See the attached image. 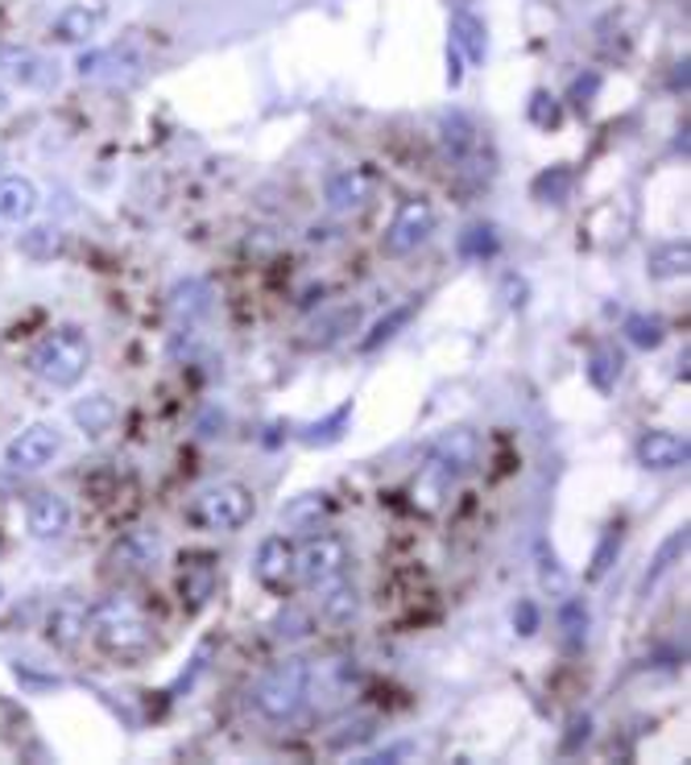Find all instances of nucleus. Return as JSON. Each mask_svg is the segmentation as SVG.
Returning <instances> with one entry per match:
<instances>
[{"instance_id":"nucleus-1","label":"nucleus","mask_w":691,"mask_h":765,"mask_svg":"<svg viewBox=\"0 0 691 765\" xmlns=\"http://www.w3.org/2000/svg\"><path fill=\"white\" fill-rule=\"evenodd\" d=\"M88 633L96 637V645H100L104 654H117V658L146 654L153 642L150 621H146V613H141L129 596H108V601L91 604Z\"/></svg>"},{"instance_id":"nucleus-2","label":"nucleus","mask_w":691,"mask_h":765,"mask_svg":"<svg viewBox=\"0 0 691 765\" xmlns=\"http://www.w3.org/2000/svg\"><path fill=\"white\" fill-rule=\"evenodd\" d=\"M88 364H91V340L88 331L79 328L50 331L42 344L30 352V373L38 381H46V385H54V390L79 385L83 373H88Z\"/></svg>"},{"instance_id":"nucleus-3","label":"nucleus","mask_w":691,"mask_h":765,"mask_svg":"<svg viewBox=\"0 0 691 765\" xmlns=\"http://www.w3.org/2000/svg\"><path fill=\"white\" fill-rule=\"evenodd\" d=\"M311 695V666L302 658H286L261 675L253 687V704L266 721H294Z\"/></svg>"},{"instance_id":"nucleus-4","label":"nucleus","mask_w":691,"mask_h":765,"mask_svg":"<svg viewBox=\"0 0 691 765\" xmlns=\"http://www.w3.org/2000/svg\"><path fill=\"white\" fill-rule=\"evenodd\" d=\"M203 530H216V534H232V530H244L253 522V493L237 481H220L208 484L203 493L196 496V510H191Z\"/></svg>"},{"instance_id":"nucleus-5","label":"nucleus","mask_w":691,"mask_h":765,"mask_svg":"<svg viewBox=\"0 0 691 765\" xmlns=\"http://www.w3.org/2000/svg\"><path fill=\"white\" fill-rule=\"evenodd\" d=\"M435 224H439V215L427 199H407V203L398 208V215H393L390 232H385V253L407 256V253H414V249H422V244L431 241Z\"/></svg>"},{"instance_id":"nucleus-6","label":"nucleus","mask_w":691,"mask_h":765,"mask_svg":"<svg viewBox=\"0 0 691 765\" xmlns=\"http://www.w3.org/2000/svg\"><path fill=\"white\" fill-rule=\"evenodd\" d=\"M62 451V431L50 422H33L17 439H9L4 447V464L13 472H38V467L54 464V455Z\"/></svg>"},{"instance_id":"nucleus-7","label":"nucleus","mask_w":691,"mask_h":765,"mask_svg":"<svg viewBox=\"0 0 691 765\" xmlns=\"http://www.w3.org/2000/svg\"><path fill=\"white\" fill-rule=\"evenodd\" d=\"M344 563H348V546H344V538H336V534L307 538V546L294 551V575L311 587L328 584L336 575H344Z\"/></svg>"},{"instance_id":"nucleus-8","label":"nucleus","mask_w":691,"mask_h":765,"mask_svg":"<svg viewBox=\"0 0 691 765\" xmlns=\"http://www.w3.org/2000/svg\"><path fill=\"white\" fill-rule=\"evenodd\" d=\"M162 558V538L158 530H129L112 551H108V571L121 575V580H137L153 571V563Z\"/></svg>"},{"instance_id":"nucleus-9","label":"nucleus","mask_w":691,"mask_h":765,"mask_svg":"<svg viewBox=\"0 0 691 765\" xmlns=\"http://www.w3.org/2000/svg\"><path fill=\"white\" fill-rule=\"evenodd\" d=\"M431 460H435V464L448 472L451 481H460V476H468L472 467L481 464V435H477L472 426L443 431V435H439V443L431 447Z\"/></svg>"},{"instance_id":"nucleus-10","label":"nucleus","mask_w":691,"mask_h":765,"mask_svg":"<svg viewBox=\"0 0 691 765\" xmlns=\"http://www.w3.org/2000/svg\"><path fill=\"white\" fill-rule=\"evenodd\" d=\"M633 455L647 472H675V467L688 464V439L675 435V431H647V435L633 443Z\"/></svg>"},{"instance_id":"nucleus-11","label":"nucleus","mask_w":691,"mask_h":765,"mask_svg":"<svg viewBox=\"0 0 691 765\" xmlns=\"http://www.w3.org/2000/svg\"><path fill=\"white\" fill-rule=\"evenodd\" d=\"M88 613L91 608L79 596H62L50 608V616H46V642L54 645V650H76L88 637Z\"/></svg>"},{"instance_id":"nucleus-12","label":"nucleus","mask_w":691,"mask_h":765,"mask_svg":"<svg viewBox=\"0 0 691 765\" xmlns=\"http://www.w3.org/2000/svg\"><path fill=\"white\" fill-rule=\"evenodd\" d=\"M26 525L38 542H54L71 530V505L59 493H33L26 505Z\"/></svg>"},{"instance_id":"nucleus-13","label":"nucleus","mask_w":691,"mask_h":765,"mask_svg":"<svg viewBox=\"0 0 691 765\" xmlns=\"http://www.w3.org/2000/svg\"><path fill=\"white\" fill-rule=\"evenodd\" d=\"M253 571L270 592H286V587L294 584V546L282 534H270V538L257 546Z\"/></svg>"},{"instance_id":"nucleus-14","label":"nucleus","mask_w":691,"mask_h":765,"mask_svg":"<svg viewBox=\"0 0 691 765\" xmlns=\"http://www.w3.org/2000/svg\"><path fill=\"white\" fill-rule=\"evenodd\" d=\"M369 195H373V170H364V165L336 170L328 187H323V199H328L331 211H357L369 203Z\"/></svg>"},{"instance_id":"nucleus-15","label":"nucleus","mask_w":691,"mask_h":765,"mask_svg":"<svg viewBox=\"0 0 691 765\" xmlns=\"http://www.w3.org/2000/svg\"><path fill=\"white\" fill-rule=\"evenodd\" d=\"M79 79H108V83H133L141 76V62L129 50H88L76 62Z\"/></svg>"},{"instance_id":"nucleus-16","label":"nucleus","mask_w":691,"mask_h":765,"mask_svg":"<svg viewBox=\"0 0 691 765\" xmlns=\"http://www.w3.org/2000/svg\"><path fill=\"white\" fill-rule=\"evenodd\" d=\"M439 141H443V150L455 165H472L477 153H481V129L468 112H448L439 121Z\"/></svg>"},{"instance_id":"nucleus-17","label":"nucleus","mask_w":691,"mask_h":765,"mask_svg":"<svg viewBox=\"0 0 691 765\" xmlns=\"http://www.w3.org/2000/svg\"><path fill=\"white\" fill-rule=\"evenodd\" d=\"M104 26V9L100 4H67L59 17H54V38L67 46H88Z\"/></svg>"},{"instance_id":"nucleus-18","label":"nucleus","mask_w":691,"mask_h":765,"mask_svg":"<svg viewBox=\"0 0 691 765\" xmlns=\"http://www.w3.org/2000/svg\"><path fill=\"white\" fill-rule=\"evenodd\" d=\"M38 187L21 174H0V220L9 224H26L33 211H38Z\"/></svg>"},{"instance_id":"nucleus-19","label":"nucleus","mask_w":691,"mask_h":765,"mask_svg":"<svg viewBox=\"0 0 691 765\" xmlns=\"http://www.w3.org/2000/svg\"><path fill=\"white\" fill-rule=\"evenodd\" d=\"M323 592H319V616L328 621V625H352L357 621V613H361V596H357V587L348 584V580H328V584H319Z\"/></svg>"},{"instance_id":"nucleus-20","label":"nucleus","mask_w":691,"mask_h":765,"mask_svg":"<svg viewBox=\"0 0 691 765\" xmlns=\"http://www.w3.org/2000/svg\"><path fill=\"white\" fill-rule=\"evenodd\" d=\"M451 46L460 50V59L464 62L481 67L484 54H489V30H484L481 17L468 13V9H460V13L451 17Z\"/></svg>"},{"instance_id":"nucleus-21","label":"nucleus","mask_w":691,"mask_h":765,"mask_svg":"<svg viewBox=\"0 0 691 765\" xmlns=\"http://www.w3.org/2000/svg\"><path fill=\"white\" fill-rule=\"evenodd\" d=\"M211 311V285L203 278H187L170 290V315L179 319L182 328H196L199 319Z\"/></svg>"},{"instance_id":"nucleus-22","label":"nucleus","mask_w":691,"mask_h":765,"mask_svg":"<svg viewBox=\"0 0 691 765\" xmlns=\"http://www.w3.org/2000/svg\"><path fill=\"white\" fill-rule=\"evenodd\" d=\"M71 419H76V426L83 435L100 439L117 426V402H112L108 393H88V397H79V402L71 405Z\"/></svg>"},{"instance_id":"nucleus-23","label":"nucleus","mask_w":691,"mask_h":765,"mask_svg":"<svg viewBox=\"0 0 691 765\" xmlns=\"http://www.w3.org/2000/svg\"><path fill=\"white\" fill-rule=\"evenodd\" d=\"M451 484H455V481H451L448 472H443L435 460H427V464H422V472L414 476V484H410V501H414V510L435 513L439 505L448 501Z\"/></svg>"},{"instance_id":"nucleus-24","label":"nucleus","mask_w":691,"mask_h":765,"mask_svg":"<svg viewBox=\"0 0 691 765\" xmlns=\"http://www.w3.org/2000/svg\"><path fill=\"white\" fill-rule=\"evenodd\" d=\"M588 604L580 601V596H563V604H559V616H555V625H559V642H563V650H584L588 642Z\"/></svg>"},{"instance_id":"nucleus-25","label":"nucleus","mask_w":691,"mask_h":765,"mask_svg":"<svg viewBox=\"0 0 691 765\" xmlns=\"http://www.w3.org/2000/svg\"><path fill=\"white\" fill-rule=\"evenodd\" d=\"M357 323H361V306H340V311H331V315H323V319H316V323H311L307 344H311V348L340 344L348 331H357Z\"/></svg>"},{"instance_id":"nucleus-26","label":"nucleus","mask_w":691,"mask_h":765,"mask_svg":"<svg viewBox=\"0 0 691 765\" xmlns=\"http://www.w3.org/2000/svg\"><path fill=\"white\" fill-rule=\"evenodd\" d=\"M42 54H33L30 46H17V42H9V46H0V76H9L13 83H38L42 79Z\"/></svg>"},{"instance_id":"nucleus-27","label":"nucleus","mask_w":691,"mask_h":765,"mask_svg":"<svg viewBox=\"0 0 691 765\" xmlns=\"http://www.w3.org/2000/svg\"><path fill=\"white\" fill-rule=\"evenodd\" d=\"M331 501L323 493H302L294 496L290 505H282V513H278V522L286 525V530H316L319 517H328Z\"/></svg>"},{"instance_id":"nucleus-28","label":"nucleus","mask_w":691,"mask_h":765,"mask_svg":"<svg viewBox=\"0 0 691 765\" xmlns=\"http://www.w3.org/2000/svg\"><path fill=\"white\" fill-rule=\"evenodd\" d=\"M348 422H352V402L336 405L323 422H311V426H302L299 431V443L302 447H331V443H340L348 431Z\"/></svg>"},{"instance_id":"nucleus-29","label":"nucleus","mask_w":691,"mask_h":765,"mask_svg":"<svg viewBox=\"0 0 691 765\" xmlns=\"http://www.w3.org/2000/svg\"><path fill=\"white\" fill-rule=\"evenodd\" d=\"M691 265V249L688 241H671V244H659L654 253L647 256V273L659 278V282H671V278H683Z\"/></svg>"},{"instance_id":"nucleus-30","label":"nucleus","mask_w":691,"mask_h":765,"mask_svg":"<svg viewBox=\"0 0 691 765\" xmlns=\"http://www.w3.org/2000/svg\"><path fill=\"white\" fill-rule=\"evenodd\" d=\"M211 592H216V563H211V558H199V563H191L187 575H182V604L196 613V608H203V604L211 601Z\"/></svg>"},{"instance_id":"nucleus-31","label":"nucleus","mask_w":691,"mask_h":765,"mask_svg":"<svg viewBox=\"0 0 691 765\" xmlns=\"http://www.w3.org/2000/svg\"><path fill=\"white\" fill-rule=\"evenodd\" d=\"M683 551H688V525H679L671 538L659 546V555H654V563H650V571L642 575V596H650L654 587H659V580L667 575V571L675 567L679 558H683Z\"/></svg>"},{"instance_id":"nucleus-32","label":"nucleus","mask_w":691,"mask_h":765,"mask_svg":"<svg viewBox=\"0 0 691 765\" xmlns=\"http://www.w3.org/2000/svg\"><path fill=\"white\" fill-rule=\"evenodd\" d=\"M621 352H617L613 344H601L592 348V356H588V381H592V390L601 393H613L617 381H621Z\"/></svg>"},{"instance_id":"nucleus-33","label":"nucleus","mask_w":691,"mask_h":765,"mask_svg":"<svg viewBox=\"0 0 691 765\" xmlns=\"http://www.w3.org/2000/svg\"><path fill=\"white\" fill-rule=\"evenodd\" d=\"M414 311H419V299H410V302H402V306H393L390 315H381L373 323V331H369V335H364L361 340V352H377V348L381 344H390L393 335H398V331L407 328L410 319H414Z\"/></svg>"},{"instance_id":"nucleus-34","label":"nucleus","mask_w":691,"mask_h":765,"mask_svg":"<svg viewBox=\"0 0 691 765\" xmlns=\"http://www.w3.org/2000/svg\"><path fill=\"white\" fill-rule=\"evenodd\" d=\"M455 253L464 261H484V256L497 253V228L493 224H468L455 241Z\"/></svg>"},{"instance_id":"nucleus-35","label":"nucleus","mask_w":691,"mask_h":765,"mask_svg":"<svg viewBox=\"0 0 691 765\" xmlns=\"http://www.w3.org/2000/svg\"><path fill=\"white\" fill-rule=\"evenodd\" d=\"M571 187H575V179H571L568 165H551V170H542L539 179H534L530 191H534L539 203H568Z\"/></svg>"},{"instance_id":"nucleus-36","label":"nucleus","mask_w":691,"mask_h":765,"mask_svg":"<svg viewBox=\"0 0 691 765\" xmlns=\"http://www.w3.org/2000/svg\"><path fill=\"white\" fill-rule=\"evenodd\" d=\"M621 331H625V340H630L633 348H647V352L667 340V323H662L659 315H630Z\"/></svg>"},{"instance_id":"nucleus-37","label":"nucleus","mask_w":691,"mask_h":765,"mask_svg":"<svg viewBox=\"0 0 691 765\" xmlns=\"http://www.w3.org/2000/svg\"><path fill=\"white\" fill-rule=\"evenodd\" d=\"M539 584L551 592V596H568V587H571V580H568V571H563V563H559V555L547 546V542H539Z\"/></svg>"},{"instance_id":"nucleus-38","label":"nucleus","mask_w":691,"mask_h":765,"mask_svg":"<svg viewBox=\"0 0 691 765\" xmlns=\"http://www.w3.org/2000/svg\"><path fill=\"white\" fill-rule=\"evenodd\" d=\"M621 555V525H609L592 551V567H588V580H604V571L613 567V558Z\"/></svg>"},{"instance_id":"nucleus-39","label":"nucleus","mask_w":691,"mask_h":765,"mask_svg":"<svg viewBox=\"0 0 691 765\" xmlns=\"http://www.w3.org/2000/svg\"><path fill=\"white\" fill-rule=\"evenodd\" d=\"M559 121H563V108H559L555 95H551V91H534V95H530V124L555 129Z\"/></svg>"},{"instance_id":"nucleus-40","label":"nucleus","mask_w":691,"mask_h":765,"mask_svg":"<svg viewBox=\"0 0 691 765\" xmlns=\"http://www.w3.org/2000/svg\"><path fill=\"white\" fill-rule=\"evenodd\" d=\"M273 625H278V637H286V642H299V637H307V633H311V616L302 613V608H286V613L278 616Z\"/></svg>"},{"instance_id":"nucleus-41","label":"nucleus","mask_w":691,"mask_h":765,"mask_svg":"<svg viewBox=\"0 0 691 765\" xmlns=\"http://www.w3.org/2000/svg\"><path fill=\"white\" fill-rule=\"evenodd\" d=\"M588 741H592V716H571V724H568V736H563V745H559V749L568 753H580L588 745Z\"/></svg>"},{"instance_id":"nucleus-42","label":"nucleus","mask_w":691,"mask_h":765,"mask_svg":"<svg viewBox=\"0 0 691 765\" xmlns=\"http://www.w3.org/2000/svg\"><path fill=\"white\" fill-rule=\"evenodd\" d=\"M597 91H601V76H597V71H588V76H575V79H571L568 100H571L575 108H588L592 100H597Z\"/></svg>"},{"instance_id":"nucleus-43","label":"nucleus","mask_w":691,"mask_h":765,"mask_svg":"<svg viewBox=\"0 0 691 765\" xmlns=\"http://www.w3.org/2000/svg\"><path fill=\"white\" fill-rule=\"evenodd\" d=\"M344 728H348V733H331V749H348V745H361V741H369V736L377 733L373 721H364V716H361V721H348Z\"/></svg>"},{"instance_id":"nucleus-44","label":"nucleus","mask_w":691,"mask_h":765,"mask_svg":"<svg viewBox=\"0 0 691 765\" xmlns=\"http://www.w3.org/2000/svg\"><path fill=\"white\" fill-rule=\"evenodd\" d=\"M21 249L33 256H46L59 249V232L54 228H33V232H26V241H21Z\"/></svg>"},{"instance_id":"nucleus-45","label":"nucleus","mask_w":691,"mask_h":765,"mask_svg":"<svg viewBox=\"0 0 691 765\" xmlns=\"http://www.w3.org/2000/svg\"><path fill=\"white\" fill-rule=\"evenodd\" d=\"M513 630L522 633V637H534L539 633V604L518 601V608H513Z\"/></svg>"},{"instance_id":"nucleus-46","label":"nucleus","mask_w":691,"mask_h":765,"mask_svg":"<svg viewBox=\"0 0 691 765\" xmlns=\"http://www.w3.org/2000/svg\"><path fill=\"white\" fill-rule=\"evenodd\" d=\"M501 294H505V306H527V294H530V285H527V278H518V273H505L501 278Z\"/></svg>"},{"instance_id":"nucleus-47","label":"nucleus","mask_w":691,"mask_h":765,"mask_svg":"<svg viewBox=\"0 0 691 765\" xmlns=\"http://www.w3.org/2000/svg\"><path fill=\"white\" fill-rule=\"evenodd\" d=\"M410 753H414V745L402 741V745H390V749H381V753H369L364 765H385V762H398V757H410Z\"/></svg>"},{"instance_id":"nucleus-48","label":"nucleus","mask_w":691,"mask_h":765,"mask_svg":"<svg viewBox=\"0 0 691 765\" xmlns=\"http://www.w3.org/2000/svg\"><path fill=\"white\" fill-rule=\"evenodd\" d=\"M448 79H451V88L464 79V59H460V50H455V46L448 50Z\"/></svg>"},{"instance_id":"nucleus-49","label":"nucleus","mask_w":691,"mask_h":765,"mask_svg":"<svg viewBox=\"0 0 691 765\" xmlns=\"http://www.w3.org/2000/svg\"><path fill=\"white\" fill-rule=\"evenodd\" d=\"M4 112H9V91L0 88V117H4Z\"/></svg>"},{"instance_id":"nucleus-50","label":"nucleus","mask_w":691,"mask_h":765,"mask_svg":"<svg viewBox=\"0 0 691 765\" xmlns=\"http://www.w3.org/2000/svg\"><path fill=\"white\" fill-rule=\"evenodd\" d=\"M4 165H9V150H4V141H0V174H4Z\"/></svg>"},{"instance_id":"nucleus-51","label":"nucleus","mask_w":691,"mask_h":765,"mask_svg":"<svg viewBox=\"0 0 691 765\" xmlns=\"http://www.w3.org/2000/svg\"><path fill=\"white\" fill-rule=\"evenodd\" d=\"M448 4H455V9H464V4H468V0H448Z\"/></svg>"},{"instance_id":"nucleus-52","label":"nucleus","mask_w":691,"mask_h":765,"mask_svg":"<svg viewBox=\"0 0 691 765\" xmlns=\"http://www.w3.org/2000/svg\"><path fill=\"white\" fill-rule=\"evenodd\" d=\"M0 601H4V587H0Z\"/></svg>"}]
</instances>
